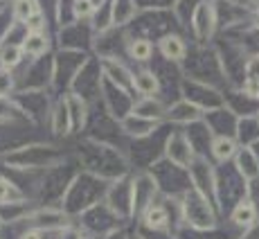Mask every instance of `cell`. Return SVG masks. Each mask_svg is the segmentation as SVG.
<instances>
[{"mask_svg": "<svg viewBox=\"0 0 259 239\" xmlns=\"http://www.w3.org/2000/svg\"><path fill=\"white\" fill-rule=\"evenodd\" d=\"M212 151L219 161H226V158H230L232 153H235V142H232L230 138H219V140H214V144H212Z\"/></svg>", "mask_w": 259, "mask_h": 239, "instance_id": "obj_7", "label": "cell"}, {"mask_svg": "<svg viewBox=\"0 0 259 239\" xmlns=\"http://www.w3.org/2000/svg\"><path fill=\"white\" fill-rule=\"evenodd\" d=\"M21 52H23V48H5L3 54H0V66L14 68L18 61H21Z\"/></svg>", "mask_w": 259, "mask_h": 239, "instance_id": "obj_9", "label": "cell"}, {"mask_svg": "<svg viewBox=\"0 0 259 239\" xmlns=\"http://www.w3.org/2000/svg\"><path fill=\"white\" fill-rule=\"evenodd\" d=\"M144 221H147V226L153 228V230H162V228L167 226V212L162 210V208H149Z\"/></svg>", "mask_w": 259, "mask_h": 239, "instance_id": "obj_5", "label": "cell"}, {"mask_svg": "<svg viewBox=\"0 0 259 239\" xmlns=\"http://www.w3.org/2000/svg\"><path fill=\"white\" fill-rule=\"evenodd\" d=\"M136 86L140 93H144V95H153V93H158V79L153 77V72L142 70L136 77Z\"/></svg>", "mask_w": 259, "mask_h": 239, "instance_id": "obj_4", "label": "cell"}, {"mask_svg": "<svg viewBox=\"0 0 259 239\" xmlns=\"http://www.w3.org/2000/svg\"><path fill=\"white\" fill-rule=\"evenodd\" d=\"M21 48L27 54H43L48 50V38L41 32H29V36H25Z\"/></svg>", "mask_w": 259, "mask_h": 239, "instance_id": "obj_1", "label": "cell"}, {"mask_svg": "<svg viewBox=\"0 0 259 239\" xmlns=\"http://www.w3.org/2000/svg\"><path fill=\"white\" fill-rule=\"evenodd\" d=\"M104 3V0H91V5H93V7H99V5H102Z\"/></svg>", "mask_w": 259, "mask_h": 239, "instance_id": "obj_16", "label": "cell"}, {"mask_svg": "<svg viewBox=\"0 0 259 239\" xmlns=\"http://www.w3.org/2000/svg\"><path fill=\"white\" fill-rule=\"evenodd\" d=\"M93 12H95V7L91 5V0H77V3H74V14H77V16L86 18V16H91Z\"/></svg>", "mask_w": 259, "mask_h": 239, "instance_id": "obj_10", "label": "cell"}, {"mask_svg": "<svg viewBox=\"0 0 259 239\" xmlns=\"http://www.w3.org/2000/svg\"><path fill=\"white\" fill-rule=\"evenodd\" d=\"M9 86H12V79H9L7 72H0V93L9 91Z\"/></svg>", "mask_w": 259, "mask_h": 239, "instance_id": "obj_13", "label": "cell"}, {"mask_svg": "<svg viewBox=\"0 0 259 239\" xmlns=\"http://www.w3.org/2000/svg\"><path fill=\"white\" fill-rule=\"evenodd\" d=\"M160 50H162V54H167L169 59H183V57H185V46H183V41L178 36L162 38Z\"/></svg>", "mask_w": 259, "mask_h": 239, "instance_id": "obj_2", "label": "cell"}, {"mask_svg": "<svg viewBox=\"0 0 259 239\" xmlns=\"http://www.w3.org/2000/svg\"><path fill=\"white\" fill-rule=\"evenodd\" d=\"M21 239H41V235H38V232H34V230H29V232H25Z\"/></svg>", "mask_w": 259, "mask_h": 239, "instance_id": "obj_15", "label": "cell"}, {"mask_svg": "<svg viewBox=\"0 0 259 239\" xmlns=\"http://www.w3.org/2000/svg\"><path fill=\"white\" fill-rule=\"evenodd\" d=\"M43 27H46V18H43L41 14L36 12V14H34V16L27 21V29H29V32H41Z\"/></svg>", "mask_w": 259, "mask_h": 239, "instance_id": "obj_11", "label": "cell"}, {"mask_svg": "<svg viewBox=\"0 0 259 239\" xmlns=\"http://www.w3.org/2000/svg\"><path fill=\"white\" fill-rule=\"evenodd\" d=\"M34 14H36V5H34V0H16V3H14V16H16L18 21L27 23Z\"/></svg>", "mask_w": 259, "mask_h": 239, "instance_id": "obj_6", "label": "cell"}, {"mask_svg": "<svg viewBox=\"0 0 259 239\" xmlns=\"http://www.w3.org/2000/svg\"><path fill=\"white\" fill-rule=\"evenodd\" d=\"M257 23H259V21H257Z\"/></svg>", "mask_w": 259, "mask_h": 239, "instance_id": "obj_17", "label": "cell"}, {"mask_svg": "<svg viewBox=\"0 0 259 239\" xmlns=\"http://www.w3.org/2000/svg\"><path fill=\"white\" fill-rule=\"evenodd\" d=\"M246 88H248V95H259V82H250Z\"/></svg>", "mask_w": 259, "mask_h": 239, "instance_id": "obj_14", "label": "cell"}, {"mask_svg": "<svg viewBox=\"0 0 259 239\" xmlns=\"http://www.w3.org/2000/svg\"><path fill=\"white\" fill-rule=\"evenodd\" d=\"M12 192H14V187L9 185L7 181H3V178H0V203H5V201H12Z\"/></svg>", "mask_w": 259, "mask_h": 239, "instance_id": "obj_12", "label": "cell"}, {"mask_svg": "<svg viewBox=\"0 0 259 239\" xmlns=\"http://www.w3.org/2000/svg\"><path fill=\"white\" fill-rule=\"evenodd\" d=\"M131 57L138 59V61H147L151 57V43L147 38H138V41L131 43Z\"/></svg>", "mask_w": 259, "mask_h": 239, "instance_id": "obj_8", "label": "cell"}, {"mask_svg": "<svg viewBox=\"0 0 259 239\" xmlns=\"http://www.w3.org/2000/svg\"><path fill=\"white\" fill-rule=\"evenodd\" d=\"M252 219H255V208L248 201H241L235 208V212H232V221L237 226H248V223H252Z\"/></svg>", "mask_w": 259, "mask_h": 239, "instance_id": "obj_3", "label": "cell"}]
</instances>
